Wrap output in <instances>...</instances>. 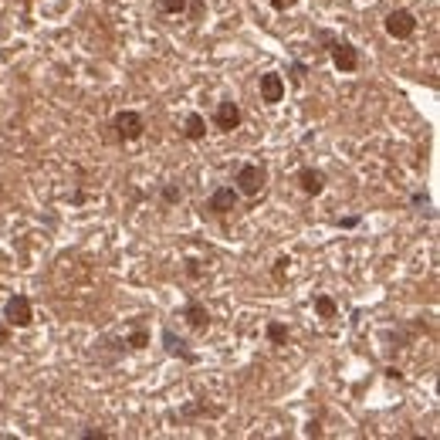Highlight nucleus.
Instances as JSON below:
<instances>
[{
  "label": "nucleus",
  "mask_w": 440,
  "mask_h": 440,
  "mask_svg": "<svg viewBox=\"0 0 440 440\" xmlns=\"http://www.w3.org/2000/svg\"><path fill=\"white\" fill-rule=\"evenodd\" d=\"M268 186V167L264 163H241L237 173H234V190L241 193V197L254 200L261 197V190Z\"/></svg>",
  "instance_id": "nucleus-1"
},
{
  "label": "nucleus",
  "mask_w": 440,
  "mask_h": 440,
  "mask_svg": "<svg viewBox=\"0 0 440 440\" xmlns=\"http://www.w3.org/2000/svg\"><path fill=\"white\" fill-rule=\"evenodd\" d=\"M112 132L119 142H139V139L146 136V119H142V112L136 108H119L115 115H112Z\"/></svg>",
  "instance_id": "nucleus-2"
},
{
  "label": "nucleus",
  "mask_w": 440,
  "mask_h": 440,
  "mask_svg": "<svg viewBox=\"0 0 440 440\" xmlns=\"http://www.w3.org/2000/svg\"><path fill=\"white\" fill-rule=\"evenodd\" d=\"M4 322L11 325V329H30L34 325V305H30V298L24 295V291H17V295H11L7 302H4Z\"/></svg>",
  "instance_id": "nucleus-3"
},
{
  "label": "nucleus",
  "mask_w": 440,
  "mask_h": 440,
  "mask_svg": "<svg viewBox=\"0 0 440 440\" xmlns=\"http://www.w3.org/2000/svg\"><path fill=\"white\" fill-rule=\"evenodd\" d=\"M383 30L393 41H410L413 34H417V14L407 11V7H396V11H390V14L383 17Z\"/></svg>",
  "instance_id": "nucleus-4"
},
{
  "label": "nucleus",
  "mask_w": 440,
  "mask_h": 440,
  "mask_svg": "<svg viewBox=\"0 0 440 440\" xmlns=\"http://www.w3.org/2000/svg\"><path fill=\"white\" fill-rule=\"evenodd\" d=\"M329 58H332L335 72H342V75L359 72V47L352 45V41H332L329 45Z\"/></svg>",
  "instance_id": "nucleus-5"
},
{
  "label": "nucleus",
  "mask_w": 440,
  "mask_h": 440,
  "mask_svg": "<svg viewBox=\"0 0 440 440\" xmlns=\"http://www.w3.org/2000/svg\"><path fill=\"white\" fill-rule=\"evenodd\" d=\"M237 203H241V193L234 190V186H217L207 203H203V213H213V217H227V213L237 210Z\"/></svg>",
  "instance_id": "nucleus-6"
},
{
  "label": "nucleus",
  "mask_w": 440,
  "mask_h": 440,
  "mask_svg": "<svg viewBox=\"0 0 440 440\" xmlns=\"http://www.w3.org/2000/svg\"><path fill=\"white\" fill-rule=\"evenodd\" d=\"M241 122H244V112L234 98L217 102V108H213V129L217 132H234V129H241Z\"/></svg>",
  "instance_id": "nucleus-7"
},
{
  "label": "nucleus",
  "mask_w": 440,
  "mask_h": 440,
  "mask_svg": "<svg viewBox=\"0 0 440 440\" xmlns=\"http://www.w3.org/2000/svg\"><path fill=\"white\" fill-rule=\"evenodd\" d=\"M258 91H261V102H264V106H278V102H285L288 81H285V75H278V72H264V75L258 78Z\"/></svg>",
  "instance_id": "nucleus-8"
},
{
  "label": "nucleus",
  "mask_w": 440,
  "mask_h": 440,
  "mask_svg": "<svg viewBox=\"0 0 440 440\" xmlns=\"http://www.w3.org/2000/svg\"><path fill=\"white\" fill-rule=\"evenodd\" d=\"M159 339H163V349H167V356H173V359H180V363L193 366L197 363V352L190 349V342L183 339V335H176L169 325H163V332H159Z\"/></svg>",
  "instance_id": "nucleus-9"
},
{
  "label": "nucleus",
  "mask_w": 440,
  "mask_h": 440,
  "mask_svg": "<svg viewBox=\"0 0 440 440\" xmlns=\"http://www.w3.org/2000/svg\"><path fill=\"white\" fill-rule=\"evenodd\" d=\"M295 180H298V190H302L305 197H322L329 176H325V169H319V167H302Z\"/></svg>",
  "instance_id": "nucleus-10"
},
{
  "label": "nucleus",
  "mask_w": 440,
  "mask_h": 440,
  "mask_svg": "<svg viewBox=\"0 0 440 440\" xmlns=\"http://www.w3.org/2000/svg\"><path fill=\"white\" fill-rule=\"evenodd\" d=\"M183 319H186V325H190L193 332H207V329L213 325L210 312H207V305L197 302V298H190V302L183 305Z\"/></svg>",
  "instance_id": "nucleus-11"
},
{
  "label": "nucleus",
  "mask_w": 440,
  "mask_h": 440,
  "mask_svg": "<svg viewBox=\"0 0 440 440\" xmlns=\"http://www.w3.org/2000/svg\"><path fill=\"white\" fill-rule=\"evenodd\" d=\"M183 139H186V142L207 139V119H203L200 112H190V115H186V122H183Z\"/></svg>",
  "instance_id": "nucleus-12"
},
{
  "label": "nucleus",
  "mask_w": 440,
  "mask_h": 440,
  "mask_svg": "<svg viewBox=\"0 0 440 440\" xmlns=\"http://www.w3.org/2000/svg\"><path fill=\"white\" fill-rule=\"evenodd\" d=\"M264 339H268L271 346H288V325L278 319L268 322V325H264Z\"/></svg>",
  "instance_id": "nucleus-13"
},
{
  "label": "nucleus",
  "mask_w": 440,
  "mask_h": 440,
  "mask_svg": "<svg viewBox=\"0 0 440 440\" xmlns=\"http://www.w3.org/2000/svg\"><path fill=\"white\" fill-rule=\"evenodd\" d=\"M315 315H319V319H335V315H339V305H335V298L332 295H315Z\"/></svg>",
  "instance_id": "nucleus-14"
},
{
  "label": "nucleus",
  "mask_w": 440,
  "mask_h": 440,
  "mask_svg": "<svg viewBox=\"0 0 440 440\" xmlns=\"http://www.w3.org/2000/svg\"><path fill=\"white\" fill-rule=\"evenodd\" d=\"M125 346H129L132 352H142L146 346H150V332H146V329H132V332L125 335Z\"/></svg>",
  "instance_id": "nucleus-15"
},
{
  "label": "nucleus",
  "mask_w": 440,
  "mask_h": 440,
  "mask_svg": "<svg viewBox=\"0 0 440 440\" xmlns=\"http://www.w3.org/2000/svg\"><path fill=\"white\" fill-rule=\"evenodd\" d=\"M305 75H308V64H305V61H291L288 64V81L291 85H305Z\"/></svg>",
  "instance_id": "nucleus-16"
},
{
  "label": "nucleus",
  "mask_w": 440,
  "mask_h": 440,
  "mask_svg": "<svg viewBox=\"0 0 440 440\" xmlns=\"http://www.w3.org/2000/svg\"><path fill=\"white\" fill-rule=\"evenodd\" d=\"M291 271V258L288 254H281V258H274V268H271V278L274 281H285Z\"/></svg>",
  "instance_id": "nucleus-17"
},
{
  "label": "nucleus",
  "mask_w": 440,
  "mask_h": 440,
  "mask_svg": "<svg viewBox=\"0 0 440 440\" xmlns=\"http://www.w3.org/2000/svg\"><path fill=\"white\" fill-rule=\"evenodd\" d=\"M156 4L163 14H186V7H190V0H156Z\"/></svg>",
  "instance_id": "nucleus-18"
},
{
  "label": "nucleus",
  "mask_w": 440,
  "mask_h": 440,
  "mask_svg": "<svg viewBox=\"0 0 440 440\" xmlns=\"http://www.w3.org/2000/svg\"><path fill=\"white\" fill-rule=\"evenodd\" d=\"M159 193H163V203H169V207H176V203L183 200V190L176 186V183H163V190H159Z\"/></svg>",
  "instance_id": "nucleus-19"
},
{
  "label": "nucleus",
  "mask_w": 440,
  "mask_h": 440,
  "mask_svg": "<svg viewBox=\"0 0 440 440\" xmlns=\"http://www.w3.org/2000/svg\"><path fill=\"white\" fill-rule=\"evenodd\" d=\"M359 224H363V217H359V213H349V217H335V227H339V230H356Z\"/></svg>",
  "instance_id": "nucleus-20"
},
{
  "label": "nucleus",
  "mask_w": 440,
  "mask_h": 440,
  "mask_svg": "<svg viewBox=\"0 0 440 440\" xmlns=\"http://www.w3.org/2000/svg\"><path fill=\"white\" fill-rule=\"evenodd\" d=\"M11 335H14V329L4 322V315H0V346H11Z\"/></svg>",
  "instance_id": "nucleus-21"
},
{
  "label": "nucleus",
  "mask_w": 440,
  "mask_h": 440,
  "mask_svg": "<svg viewBox=\"0 0 440 440\" xmlns=\"http://www.w3.org/2000/svg\"><path fill=\"white\" fill-rule=\"evenodd\" d=\"M268 4H271V7H274V11H278V14H285V11H291V7H295L298 0H268Z\"/></svg>",
  "instance_id": "nucleus-22"
},
{
  "label": "nucleus",
  "mask_w": 440,
  "mask_h": 440,
  "mask_svg": "<svg viewBox=\"0 0 440 440\" xmlns=\"http://www.w3.org/2000/svg\"><path fill=\"white\" fill-rule=\"evenodd\" d=\"M81 440H112V434H106V430H85Z\"/></svg>",
  "instance_id": "nucleus-23"
},
{
  "label": "nucleus",
  "mask_w": 440,
  "mask_h": 440,
  "mask_svg": "<svg viewBox=\"0 0 440 440\" xmlns=\"http://www.w3.org/2000/svg\"><path fill=\"white\" fill-rule=\"evenodd\" d=\"M410 203H413V207H427V193H420V190H417V193L410 197Z\"/></svg>",
  "instance_id": "nucleus-24"
},
{
  "label": "nucleus",
  "mask_w": 440,
  "mask_h": 440,
  "mask_svg": "<svg viewBox=\"0 0 440 440\" xmlns=\"http://www.w3.org/2000/svg\"><path fill=\"white\" fill-rule=\"evenodd\" d=\"M308 437H322V427L319 424H308Z\"/></svg>",
  "instance_id": "nucleus-25"
},
{
  "label": "nucleus",
  "mask_w": 440,
  "mask_h": 440,
  "mask_svg": "<svg viewBox=\"0 0 440 440\" xmlns=\"http://www.w3.org/2000/svg\"><path fill=\"white\" fill-rule=\"evenodd\" d=\"M186 11H190V7H186ZM200 14H203V4H193V11H190V17H193V21H197Z\"/></svg>",
  "instance_id": "nucleus-26"
}]
</instances>
